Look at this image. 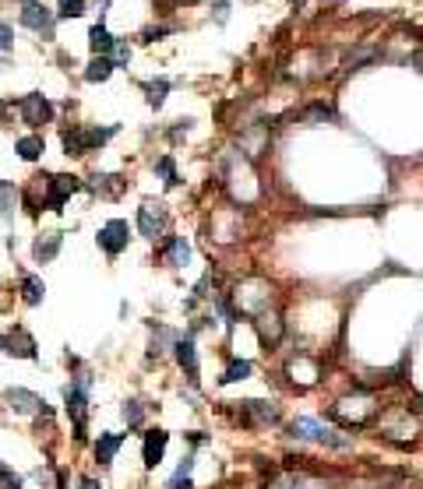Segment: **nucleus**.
I'll return each mask as SVG.
<instances>
[{"instance_id": "nucleus-2", "label": "nucleus", "mask_w": 423, "mask_h": 489, "mask_svg": "<svg viewBox=\"0 0 423 489\" xmlns=\"http://www.w3.org/2000/svg\"><path fill=\"white\" fill-rule=\"evenodd\" d=\"M170 226V211L163 201H145L138 208V229L145 240H155V236H163V229Z\"/></svg>"}, {"instance_id": "nucleus-8", "label": "nucleus", "mask_w": 423, "mask_h": 489, "mask_svg": "<svg viewBox=\"0 0 423 489\" xmlns=\"http://www.w3.org/2000/svg\"><path fill=\"white\" fill-rule=\"evenodd\" d=\"M166 444H170V433H166V429H148V433H145V465H148V468H155L159 461H163Z\"/></svg>"}, {"instance_id": "nucleus-23", "label": "nucleus", "mask_w": 423, "mask_h": 489, "mask_svg": "<svg viewBox=\"0 0 423 489\" xmlns=\"http://www.w3.org/2000/svg\"><path fill=\"white\" fill-rule=\"evenodd\" d=\"M244 376H250V363H247V359L230 363V370L223 373V384H237V380H244Z\"/></svg>"}, {"instance_id": "nucleus-16", "label": "nucleus", "mask_w": 423, "mask_h": 489, "mask_svg": "<svg viewBox=\"0 0 423 489\" xmlns=\"http://www.w3.org/2000/svg\"><path fill=\"white\" fill-rule=\"evenodd\" d=\"M42 292H46V289H42V282H39L35 275H25V279H22V299H25L29 306L42 303Z\"/></svg>"}, {"instance_id": "nucleus-25", "label": "nucleus", "mask_w": 423, "mask_h": 489, "mask_svg": "<svg viewBox=\"0 0 423 489\" xmlns=\"http://www.w3.org/2000/svg\"><path fill=\"white\" fill-rule=\"evenodd\" d=\"M0 489H22V475H15L8 465H0Z\"/></svg>"}, {"instance_id": "nucleus-1", "label": "nucleus", "mask_w": 423, "mask_h": 489, "mask_svg": "<svg viewBox=\"0 0 423 489\" xmlns=\"http://www.w3.org/2000/svg\"><path fill=\"white\" fill-rule=\"evenodd\" d=\"M64 401H67V415L74 419V437L85 440V415H88V376H81L78 384L64 388Z\"/></svg>"}, {"instance_id": "nucleus-15", "label": "nucleus", "mask_w": 423, "mask_h": 489, "mask_svg": "<svg viewBox=\"0 0 423 489\" xmlns=\"http://www.w3.org/2000/svg\"><path fill=\"white\" fill-rule=\"evenodd\" d=\"M110 74H113V60L110 57H95L88 64V71H85V81H106Z\"/></svg>"}, {"instance_id": "nucleus-6", "label": "nucleus", "mask_w": 423, "mask_h": 489, "mask_svg": "<svg viewBox=\"0 0 423 489\" xmlns=\"http://www.w3.org/2000/svg\"><path fill=\"white\" fill-rule=\"evenodd\" d=\"M22 25H25V28H35V32H42V35H53V15H49L42 4H35V0H25Z\"/></svg>"}, {"instance_id": "nucleus-14", "label": "nucleus", "mask_w": 423, "mask_h": 489, "mask_svg": "<svg viewBox=\"0 0 423 489\" xmlns=\"http://www.w3.org/2000/svg\"><path fill=\"white\" fill-rule=\"evenodd\" d=\"M113 35L110 32H106L102 25H92V32H88V46H92V53H95V57H106V53H110L113 49Z\"/></svg>"}, {"instance_id": "nucleus-11", "label": "nucleus", "mask_w": 423, "mask_h": 489, "mask_svg": "<svg viewBox=\"0 0 423 489\" xmlns=\"http://www.w3.org/2000/svg\"><path fill=\"white\" fill-rule=\"evenodd\" d=\"M120 444H124V433H102V437L95 440V458H99V465H110L113 454L120 451Z\"/></svg>"}, {"instance_id": "nucleus-27", "label": "nucleus", "mask_w": 423, "mask_h": 489, "mask_svg": "<svg viewBox=\"0 0 423 489\" xmlns=\"http://www.w3.org/2000/svg\"><path fill=\"white\" fill-rule=\"evenodd\" d=\"M141 415H145V412H141V401H127V405H124V419H127V426H138Z\"/></svg>"}, {"instance_id": "nucleus-22", "label": "nucleus", "mask_w": 423, "mask_h": 489, "mask_svg": "<svg viewBox=\"0 0 423 489\" xmlns=\"http://www.w3.org/2000/svg\"><path fill=\"white\" fill-rule=\"evenodd\" d=\"M15 148H18V155H22L25 162H35V158L42 155V138H22Z\"/></svg>"}, {"instance_id": "nucleus-9", "label": "nucleus", "mask_w": 423, "mask_h": 489, "mask_svg": "<svg viewBox=\"0 0 423 489\" xmlns=\"http://www.w3.org/2000/svg\"><path fill=\"white\" fill-rule=\"evenodd\" d=\"M293 433L303 440H328V444H346L342 437H332V433L321 426V422H314V419H296L293 422Z\"/></svg>"}, {"instance_id": "nucleus-26", "label": "nucleus", "mask_w": 423, "mask_h": 489, "mask_svg": "<svg viewBox=\"0 0 423 489\" xmlns=\"http://www.w3.org/2000/svg\"><path fill=\"white\" fill-rule=\"evenodd\" d=\"M110 53H113V57H110V60H113V67H124V64L131 60V46H127V42H113V49H110Z\"/></svg>"}, {"instance_id": "nucleus-29", "label": "nucleus", "mask_w": 423, "mask_h": 489, "mask_svg": "<svg viewBox=\"0 0 423 489\" xmlns=\"http://www.w3.org/2000/svg\"><path fill=\"white\" fill-rule=\"evenodd\" d=\"M0 49H11V28L0 22Z\"/></svg>"}, {"instance_id": "nucleus-19", "label": "nucleus", "mask_w": 423, "mask_h": 489, "mask_svg": "<svg viewBox=\"0 0 423 489\" xmlns=\"http://www.w3.org/2000/svg\"><path fill=\"white\" fill-rule=\"evenodd\" d=\"M191 468H194V458L187 454V458L180 461V468H177V475L170 479V486H166V489H191Z\"/></svg>"}, {"instance_id": "nucleus-5", "label": "nucleus", "mask_w": 423, "mask_h": 489, "mask_svg": "<svg viewBox=\"0 0 423 489\" xmlns=\"http://www.w3.org/2000/svg\"><path fill=\"white\" fill-rule=\"evenodd\" d=\"M85 183L78 180V176H53V183H49V197H46V208L49 211H64V201L74 194V190H81Z\"/></svg>"}, {"instance_id": "nucleus-21", "label": "nucleus", "mask_w": 423, "mask_h": 489, "mask_svg": "<svg viewBox=\"0 0 423 489\" xmlns=\"http://www.w3.org/2000/svg\"><path fill=\"white\" fill-rule=\"evenodd\" d=\"M64 148H67V155H85L88 151V144H85V131H64Z\"/></svg>"}, {"instance_id": "nucleus-7", "label": "nucleus", "mask_w": 423, "mask_h": 489, "mask_svg": "<svg viewBox=\"0 0 423 489\" xmlns=\"http://www.w3.org/2000/svg\"><path fill=\"white\" fill-rule=\"evenodd\" d=\"M4 398H8V405H11L15 412H22V415H29V412H42V415H46V412H49V408H46V401H42L39 395L25 391V388H11Z\"/></svg>"}, {"instance_id": "nucleus-10", "label": "nucleus", "mask_w": 423, "mask_h": 489, "mask_svg": "<svg viewBox=\"0 0 423 489\" xmlns=\"http://www.w3.org/2000/svg\"><path fill=\"white\" fill-rule=\"evenodd\" d=\"M61 243H64V236H61V233H42V236L35 240V247H32L35 260H39V264H49L53 257H57Z\"/></svg>"}, {"instance_id": "nucleus-20", "label": "nucleus", "mask_w": 423, "mask_h": 489, "mask_svg": "<svg viewBox=\"0 0 423 489\" xmlns=\"http://www.w3.org/2000/svg\"><path fill=\"white\" fill-rule=\"evenodd\" d=\"M145 92H148V106H155V110H159V106L166 102L170 81H166V78H159V81H148V85H145Z\"/></svg>"}, {"instance_id": "nucleus-12", "label": "nucleus", "mask_w": 423, "mask_h": 489, "mask_svg": "<svg viewBox=\"0 0 423 489\" xmlns=\"http://www.w3.org/2000/svg\"><path fill=\"white\" fill-rule=\"evenodd\" d=\"M4 349L11 356H22V359H35V342L25 335V331H15V335H4Z\"/></svg>"}, {"instance_id": "nucleus-28", "label": "nucleus", "mask_w": 423, "mask_h": 489, "mask_svg": "<svg viewBox=\"0 0 423 489\" xmlns=\"http://www.w3.org/2000/svg\"><path fill=\"white\" fill-rule=\"evenodd\" d=\"M155 169L166 176V183H170V187L177 183V176H173V162H170V158H159V162H155Z\"/></svg>"}, {"instance_id": "nucleus-4", "label": "nucleus", "mask_w": 423, "mask_h": 489, "mask_svg": "<svg viewBox=\"0 0 423 489\" xmlns=\"http://www.w3.org/2000/svg\"><path fill=\"white\" fill-rule=\"evenodd\" d=\"M18 110H22V120H25L29 127H42V124H49V120H53V106H49L39 92L25 95V99L18 102Z\"/></svg>"}, {"instance_id": "nucleus-24", "label": "nucleus", "mask_w": 423, "mask_h": 489, "mask_svg": "<svg viewBox=\"0 0 423 489\" xmlns=\"http://www.w3.org/2000/svg\"><path fill=\"white\" fill-rule=\"evenodd\" d=\"M85 0H61V18H81Z\"/></svg>"}, {"instance_id": "nucleus-13", "label": "nucleus", "mask_w": 423, "mask_h": 489, "mask_svg": "<svg viewBox=\"0 0 423 489\" xmlns=\"http://www.w3.org/2000/svg\"><path fill=\"white\" fill-rule=\"evenodd\" d=\"M173 349H177V363H180V366L191 373V380H194V376H198V352H194V342H191V338H180Z\"/></svg>"}, {"instance_id": "nucleus-18", "label": "nucleus", "mask_w": 423, "mask_h": 489, "mask_svg": "<svg viewBox=\"0 0 423 489\" xmlns=\"http://www.w3.org/2000/svg\"><path fill=\"white\" fill-rule=\"evenodd\" d=\"M187 257H191V247L184 243V236H177V240H170V250H166V260H170L173 267H184V264H187Z\"/></svg>"}, {"instance_id": "nucleus-3", "label": "nucleus", "mask_w": 423, "mask_h": 489, "mask_svg": "<svg viewBox=\"0 0 423 489\" xmlns=\"http://www.w3.org/2000/svg\"><path fill=\"white\" fill-rule=\"evenodd\" d=\"M127 240H131V226H127L124 219H113V222H106V226L99 229V247L110 254V257H117V254L127 247Z\"/></svg>"}, {"instance_id": "nucleus-17", "label": "nucleus", "mask_w": 423, "mask_h": 489, "mask_svg": "<svg viewBox=\"0 0 423 489\" xmlns=\"http://www.w3.org/2000/svg\"><path fill=\"white\" fill-rule=\"evenodd\" d=\"M15 204H18L15 183H4V180H0V215H4V219H11V215H15Z\"/></svg>"}, {"instance_id": "nucleus-30", "label": "nucleus", "mask_w": 423, "mask_h": 489, "mask_svg": "<svg viewBox=\"0 0 423 489\" xmlns=\"http://www.w3.org/2000/svg\"><path fill=\"white\" fill-rule=\"evenodd\" d=\"M226 15H230V4H226V0H223V4H216V22L223 25V22H226Z\"/></svg>"}, {"instance_id": "nucleus-31", "label": "nucleus", "mask_w": 423, "mask_h": 489, "mask_svg": "<svg viewBox=\"0 0 423 489\" xmlns=\"http://www.w3.org/2000/svg\"><path fill=\"white\" fill-rule=\"evenodd\" d=\"M81 489H102V486H99L95 479H81Z\"/></svg>"}]
</instances>
